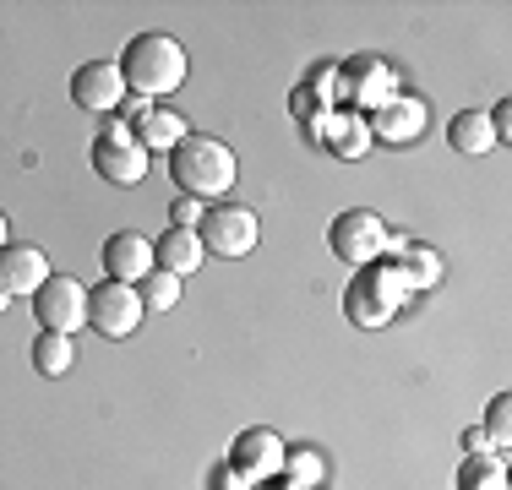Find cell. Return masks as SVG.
<instances>
[{"instance_id":"6da1fadb","label":"cell","mask_w":512,"mask_h":490,"mask_svg":"<svg viewBox=\"0 0 512 490\" xmlns=\"http://www.w3.org/2000/svg\"><path fill=\"white\" fill-rule=\"evenodd\" d=\"M235 175H240V158H235V147L218 142V137H197V131H191V137L169 153V180L180 186V196H197L207 207L235 191Z\"/></svg>"},{"instance_id":"7a4b0ae2","label":"cell","mask_w":512,"mask_h":490,"mask_svg":"<svg viewBox=\"0 0 512 490\" xmlns=\"http://www.w3.org/2000/svg\"><path fill=\"white\" fill-rule=\"evenodd\" d=\"M120 77H126V88L137 98H169L186 82V49H180L169 33H137L126 49H120Z\"/></svg>"},{"instance_id":"3957f363","label":"cell","mask_w":512,"mask_h":490,"mask_svg":"<svg viewBox=\"0 0 512 490\" xmlns=\"http://www.w3.org/2000/svg\"><path fill=\"white\" fill-rule=\"evenodd\" d=\"M409 300V284L398 273V262H371V267H355L349 278V294H344V311L355 327H387Z\"/></svg>"},{"instance_id":"277c9868","label":"cell","mask_w":512,"mask_h":490,"mask_svg":"<svg viewBox=\"0 0 512 490\" xmlns=\"http://www.w3.org/2000/svg\"><path fill=\"white\" fill-rule=\"evenodd\" d=\"M333 82H338V104L355 109V115H371V109H382L387 98L398 93V77H393V66H387L382 55H349V60H338Z\"/></svg>"},{"instance_id":"5b68a950","label":"cell","mask_w":512,"mask_h":490,"mask_svg":"<svg viewBox=\"0 0 512 490\" xmlns=\"http://www.w3.org/2000/svg\"><path fill=\"white\" fill-rule=\"evenodd\" d=\"M327 245H333L338 262L371 267V262H382V256L393 251V229H387L382 218L371 213V207H349V213L333 218V229H327Z\"/></svg>"},{"instance_id":"8992f818","label":"cell","mask_w":512,"mask_h":490,"mask_svg":"<svg viewBox=\"0 0 512 490\" xmlns=\"http://www.w3.org/2000/svg\"><path fill=\"white\" fill-rule=\"evenodd\" d=\"M93 175L104 186H142V175H148V147L131 137L126 120H104V131L93 137Z\"/></svg>"},{"instance_id":"52a82bcc","label":"cell","mask_w":512,"mask_h":490,"mask_svg":"<svg viewBox=\"0 0 512 490\" xmlns=\"http://www.w3.org/2000/svg\"><path fill=\"white\" fill-rule=\"evenodd\" d=\"M197 240H202V251H213V256H224V262H235V256H251V251H256V240H262V224H256L251 207L213 202V207L202 213V224H197Z\"/></svg>"},{"instance_id":"ba28073f","label":"cell","mask_w":512,"mask_h":490,"mask_svg":"<svg viewBox=\"0 0 512 490\" xmlns=\"http://www.w3.org/2000/svg\"><path fill=\"white\" fill-rule=\"evenodd\" d=\"M33 316H39V333H66L71 338L77 327H88V289L66 273H50L44 289L33 294Z\"/></svg>"},{"instance_id":"9c48e42d","label":"cell","mask_w":512,"mask_h":490,"mask_svg":"<svg viewBox=\"0 0 512 490\" xmlns=\"http://www.w3.org/2000/svg\"><path fill=\"white\" fill-rule=\"evenodd\" d=\"M142 300H137V284H115V278H104L99 289H88V327L104 338H131L142 322Z\"/></svg>"},{"instance_id":"30bf717a","label":"cell","mask_w":512,"mask_h":490,"mask_svg":"<svg viewBox=\"0 0 512 490\" xmlns=\"http://www.w3.org/2000/svg\"><path fill=\"white\" fill-rule=\"evenodd\" d=\"M284 452H289V441L278 431L251 425V431H240L235 447H229V469L246 485H262V480H278V474H284Z\"/></svg>"},{"instance_id":"8fae6325","label":"cell","mask_w":512,"mask_h":490,"mask_svg":"<svg viewBox=\"0 0 512 490\" xmlns=\"http://www.w3.org/2000/svg\"><path fill=\"white\" fill-rule=\"evenodd\" d=\"M425 120H431V115H425V98H414V93L398 88L382 109H371V115H365V126H371V142L409 147V142H420Z\"/></svg>"},{"instance_id":"7c38bea8","label":"cell","mask_w":512,"mask_h":490,"mask_svg":"<svg viewBox=\"0 0 512 490\" xmlns=\"http://www.w3.org/2000/svg\"><path fill=\"white\" fill-rule=\"evenodd\" d=\"M71 98L93 115H109V109L126 104V77H120L115 60H88V66L71 71Z\"/></svg>"},{"instance_id":"4fadbf2b","label":"cell","mask_w":512,"mask_h":490,"mask_svg":"<svg viewBox=\"0 0 512 490\" xmlns=\"http://www.w3.org/2000/svg\"><path fill=\"white\" fill-rule=\"evenodd\" d=\"M311 137L333 158H365L371 153V126H365V115H355V109H344V104L327 109V115L311 126Z\"/></svg>"},{"instance_id":"5bb4252c","label":"cell","mask_w":512,"mask_h":490,"mask_svg":"<svg viewBox=\"0 0 512 490\" xmlns=\"http://www.w3.org/2000/svg\"><path fill=\"white\" fill-rule=\"evenodd\" d=\"M44 278H50V256L39 251V245H28V240H11V245H0V289L6 294H39L44 289Z\"/></svg>"},{"instance_id":"9a60e30c","label":"cell","mask_w":512,"mask_h":490,"mask_svg":"<svg viewBox=\"0 0 512 490\" xmlns=\"http://www.w3.org/2000/svg\"><path fill=\"white\" fill-rule=\"evenodd\" d=\"M104 273L115 278V284H142V278L153 273V240L131 235V229H115V235L104 240Z\"/></svg>"},{"instance_id":"2e32d148","label":"cell","mask_w":512,"mask_h":490,"mask_svg":"<svg viewBox=\"0 0 512 490\" xmlns=\"http://www.w3.org/2000/svg\"><path fill=\"white\" fill-rule=\"evenodd\" d=\"M131 137L148 147V153H158V147H169V153H175V147L191 137V126L180 120V109H169V104H148L137 120H131Z\"/></svg>"},{"instance_id":"e0dca14e","label":"cell","mask_w":512,"mask_h":490,"mask_svg":"<svg viewBox=\"0 0 512 490\" xmlns=\"http://www.w3.org/2000/svg\"><path fill=\"white\" fill-rule=\"evenodd\" d=\"M202 240H197V229H164V235L153 240V267L158 273H175V278H186V273H197L202 267Z\"/></svg>"},{"instance_id":"ac0fdd59","label":"cell","mask_w":512,"mask_h":490,"mask_svg":"<svg viewBox=\"0 0 512 490\" xmlns=\"http://www.w3.org/2000/svg\"><path fill=\"white\" fill-rule=\"evenodd\" d=\"M333 104H338V82H333V66H316L311 77L300 82L295 93H289V109H295V120H300V126H306V131H311L316 120H322L327 109H333Z\"/></svg>"},{"instance_id":"d6986e66","label":"cell","mask_w":512,"mask_h":490,"mask_svg":"<svg viewBox=\"0 0 512 490\" xmlns=\"http://www.w3.org/2000/svg\"><path fill=\"white\" fill-rule=\"evenodd\" d=\"M447 142H453L458 153H469V158L491 153V147H496L491 115H485V109H458V115L447 120Z\"/></svg>"},{"instance_id":"ffe728a7","label":"cell","mask_w":512,"mask_h":490,"mask_svg":"<svg viewBox=\"0 0 512 490\" xmlns=\"http://www.w3.org/2000/svg\"><path fill=\"white\" fill-rule=\"evenodd\" d=\"M393 262H398V273H404L409 294L442 284V256H436L431 245H398V240H393Z\"/></svg>"},{"instance_id":"44dd1931","label":"cell","mask_w":512,"mask_h":490,"mask_svg":"<svg viewBox=\"0 0 512 490\" xmlns=\"http://www.w3.org/2000/svg\"><path fill=\"white\" fill-rule=\"evenodd\" d=\"M458 490H507V458L496 452H469L458 469Z\"/></svg>"},{"instance_id":"7402d4cb","label":"cell","mask_w":512,"mask_h":490,"mask_svg":"<svg viewBox=\"0 0 512 490\" xmlns=\"http://www.w3.org/2000/svg\"><path fill=\"white\" fill-rule=\"evenodd\" d=\"M71 360H77V349H71V338L66 333H39L33 338V371L39 376H66L71 371Z\"/></svg>"},{"instance_id":"603a6c76","label":"cell","mask_w":512,"mask_h":490,"mask_svg":"<svg viewBox=\"0 0 512 490\" xmlns=\"http://www.w3.org/2000/svg\"><path fill=\"white\" fill-rule=\"evenodd\" d=\"M137 300H142V311H153V316H164V311H175V300H180V278L175 273H153L137 284Z\"/></svg>"},{"instance_id":"cb8c5ba5","label":"cell","mask_w":512,"mask_h":490,"mask_svg":"<svg viewBox=\"0 0 512 490\" xmlns=\"http://www.w3.org/2000/svg\"><path fill=\"white\" fill-rule=\"evenodd\" d=\"M284 480H295V485L316 490V485L327 480V463L316 458V452H306V447H289V452H284Z\"/></svg>"},{"instance_id":"d4e9b609","label":"cell","mask_w":512,"mask_h":490,"mask_svg":"<svg viewBox=\"0 0 512 490\" xmlns=\"http://www.w3.org/2000/svg\"><path fill=\"white\" fill-rule=\"evenodd\" d=\"M485 441L496 447V458H507V441H512V398H491V409H485Z\"/></svg>"},{"instance_id":"484cf974","label":"cell","mask_w":512,"mask_h":490,"mask_svg":"<svg viewBox=\"0 0 512 490\" xmlns=\"http://www.w3.org/2000/svg\"><path fill=\"white\" fill-rule=\"evenodd\" d=\"M207 213V202H197V196H175L169 202V229H197Z\"/></svg>"},{"instance_id":"4316f807","label":"cell","mask_w":512,"mask_h":490,"mask_svg":"<svg viewBox=\"0 0 512 490\" xmlns=\"http://www.w3.org/2000/svg\"><path fill=\"white\" fill-rule=\"evenodd\" d=\"M491 131H496V147L512 142V109H507V104H496V109H491Z\"/></svg>"},{"instance_id":"83f0119b","label":"cell","mask_w":512,"mask_h":490,"mask_svg":"<svg viewBox=\"0 0 512 490\" xmlns=\"http://www.w3.org/2000/svg\"><path fill=\"white\" fill-rule=\"evenodd\" d=\"M213 490H251V485H246V480H240V474H235V469H229V463H224V469L213 474Z\"/></svg>"},{"instance_id":"f1b7e54d","label":"cell","mask_w":512,"mask_h":490,"mask_svg":"<svg viewBox=\"0 0 512 490\" xmlns=\"http://www.w3.org/2000/svg\"><path fill=\"white\" fill-rule=\"evenodd\" d=\"M463 447H469V452H485L491 441H485V431H463Z\"/></svg>"},{"instance_id":"f546056e","label":"cell","mask_w":512,"mask_h":490,"mask_svg":"<svg viewBox=\"0 0 512 490\" xmlns=\"http://www.w3.org/2000/svg\"><path fill=\"white\" fill-rule=\"evenodd\" d=\"M251 490H306V485H295V480H262V485H251Z\"/></svg>"},{"instance_id":"4dcf8cb0","label":"cell","mask_w":512,"mask_h":490,"mask_svg":"<svg viewBox=\"0 0 512 490\" xmlns=\"http://www.w3.org/2000/svg\"><path fill=\"white\" fill-rule=\"evenodd\" d=\"M0 245H11V224H6V213H0Z\"/></svg>"},{"instance_id":"1f68e13d","label":"cell","mask_w":512,"mask_h":490,"mask_svg":"<svg viewBox=\"0 0 512 490\" xmlns=\"http://www.w3.org/2000/svg\"><path fill=\"white\" fill-rule=\"evenodd\" d=\"M6 305H11V294H6V289H0V311H6Z\"/></svg>"}]
</instances>
